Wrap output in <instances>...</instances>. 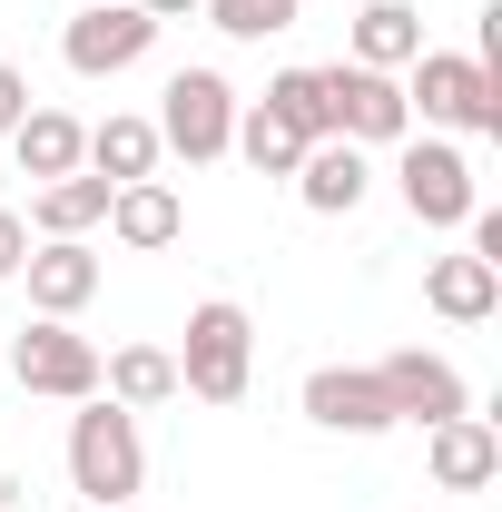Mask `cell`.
<instances>
[{"instance_id": "1", "label": "cell", "mask_w": 502, "mask_h": 512, "mask_svg": "<svg viewBox=\"0 0 502 512\" xmlns=\"http://www.w3.org/2000/svg\"><path fill=\"white\" fill-rule=\"evenodd\" d=\"M69 493H89V512L148 493V444H138V414H128V404L89 394V404L69 414Z\"/></svg>"}, {"instance_id": "2", "label": "cell", "mask_w": 502, "mask_h": 512, "mask_svg": "<svg viewBox=\"0 0 502 512\" xmlns=\"http://www.w3.org/2000/svg\"><path fill=\"white\" fill-rule=\"evenodd\" d=\"M404 109L434 128V138H493L502 128V79L473 50H424L404 79Z\"/></svg>"}, {"instance_id": "3", "label": "cell", "mask_w": 502, "mask_h": 512, "mask_svg": "<svg viewBox=\"0 0 502 512\" xmlns=\"http://www.w3.org/2000/svg\"><path fill=\"white\" fill-rule=\"evenodd\" d=\"M256 375V325L237 296H207V306H188V345H178V394H197V404H237Z\"/></svg>"}, {"instance_id": "4", "label": "cell", "mask_w": 502, "mask_h": 512, "mask_svg": "<svg viewBox=\"0 0 502 512\" xmlns=\"http://www.w3.org/2000/svg\"><path fill=\"white\" fill-rule=\"evenodd\" d=\"M315 89H325V128L335 138H355V148H404L414 138V109H404V79L394 69H315Z\"/></svg>"}, {"instance_id": "5", "label": "cell", "mask_w": 502, "mask_h": 512, "mask_svg": "<svg viewBox=\"0 0 502 512\" xmlns=\"http://www.w3.org/2000/svg\"><path fill=\"white\" fill-rule=\"evenodd\" d=\"M158 148H178L188 168H207V158H227V138H237V89L217 79V69H178L168 89H158Z\"/></svg>"}, {"instance_id": "6", "label": "cell", "mask_w": 502, "mask_h": 512, "mask_svg": "<svg viewBox=\"0 0 502 512\" xmlns=\"http://www.w3.org/2000/svg\"><path fill=\"white\" fill-rule=\"evenodd\" d=\"M158 50V20L138 10V0H89V10H69L60 30V60L79 69V79H119V69H138Z\"/></svg>"}, {"instance_id": "7", "label": "cell", "mask_w": 502, "mask_h": 512, "mask_svg": "<svg viewBox=\"0 0 502 512\" xmlns=\"http://www.w3.org/2000/svg\"><path fill=\"white\" fill-rule=\"evenodd\" d=\"M394 188L414 207V227H463L483 188H473V158L453 148V138H404V158H394Z\"/></svg>"}, {"instance_id": "8", "label": "cell", "mask_w": 502, "mask_h": 512, "mask_svg": "<svg viewBox=\"0 0 502 512\" xmlns=\"http://www.w3.org/2000/svg\"><path fill=\"white\" fill-rule=\"evenodd\" d=\"M10 375H20V394H50V404H89L99 394V345L79 335V325H20L10 335Z\"/></svg>"}, {"instance_id": "9", "label": "cell", "mask_w": 502, "mask_h": 512, "mask_svg": "<svg viewBox=\"0 0 502 512\" xmlns=\"http://www.w3.org/2000/svg\"><path fill=\"white\" fill-rule=\"evenodd\" d=\"M306 424L315 434H355V444L394 434V404H384L375 365H315L306 375Z\"/></svg>"}, {"instance_id": "10", "label": "cell", "mask_w": 502, "mask_h": 512, "mask_svg": "<svg viewBox=\"0 0 502 512\" xmlns=\"http://www.w3.org/2000/svg\"><path fill=\"white\" fill-rule=\"evenodd\" d=\"M375 384H384V404H394V424H443V414H473V384L453 375L443 355H424V345L384 355Z\"/></svg>"}, {"instance_id": "11", "label": "cell", "mask_w": 502, "mask_h": 512, "mask_svg": "<svg viewBox=\"0 0 502 512\" xmlns=\"http://www.w3.org/2000/svg\"><path fill=\"white\" fill-rule=\"evenodd\" d=\"M20 276H30V306L50 325H69L89 296H99V256H89V237H40V247L20 256Z\"/></svg>"}, {"instance_id": "12", "label": "cell", "mask_w": 502, "mask_h": 512, "mask_svg": "<svg viewBox=\"0 0 502 512\" xmlns=\"http://www.w3.org/2000/svg\"><path fill=\"white\" fill-rule=\"evenodd\" d=\"M424 473H434L443 493H483L502 473V434L483 414H443V424H424Z\"/></svg>"}, {"instance_id": "13", "label": "cell", "mask_w": 502, "mask_h": 512, "mask_svg": "<svg viewBox=\"0 0 502 512\" xmlns=\"http://www.w3.org/2000/svg\"><path fill=\"white\" fill-rule=\"evenodd\" d=\"M99 227H109L128 256H158V247L188 237V207H178L168 178H128V188H109V217H99Z\"/></svg>"}, {"instance_id": "14", "label": "cell", "mask_w": 502, "mask_h": 512, "mask_svg": "<svg viewBox=\"0 0 502 512\" xmlns=\"http://www.w3.org/2000/svg\"><path fill=\"white\" fill-rule=\"evenodd\" d=\"M375 188V168H365V148L355 138H315L306 158H296V197H306L315 217H355Z\"/></svg>"}, {"instance_id": "15", "label": "cell", "mask_w": 502, "mask_h": 512, "mask_svg": "<svg viewBox=\"0 0 502 512\" xmlns=\"http://www.w3.org/2000/svg\"><path fill=\"white\" fill-rule=\"evenodd\" d=\"M424 306H434L443 325H483V316H502V266L493 256H434L424 266Z\"/></svg>"}, {"instance_id": "16", "label": "cell", "mask_w": 502, "mask_h": 512, "mask_svg": "<svg viewBox=\"0 0 502 512\" xmlns=\"http://www.w3.org/2000/svg\"><path fill=\"white\" fill-rule=\"evenodd\" d=\"M345 60L355 69H404L424 60V20H414V0H365L355 10V30H345Z\"/></svg>"}, {"instance_id": "17", "label": "cell", "mask_w": 502, "mask_h": 512, "mask_svg": "<svg viewBox=\"0 0 502 512\" xmlns=\"http://www.w3.org/2000/svg\"><path fill=\"white\" fill-rule=\"evenodd\" d=\"M158 158H168V148H158V128L128 119V109H109V119L89 128V158H79V168H89V178H109V188H128V178H158Z\"/></svg>"}, {"instance_id": "18", "label": "cell", "mask_w": 502, "mask_h": 512, "mask_svg": "<svg viewBox=\"0 0 502 512\" xmlns=\"http://www.w3.org/2000/svg\"><path fill=\"white\" fill-rule=\"evenodd\" d=\"M99 394L128 404V414L178 404V355H168V345H119V355H99Z\"/></svg>"}, {"instance_id": "19", "label": "cell", "mask_w": 502, "mask_h": 512, "mask_svg": "<svg viewBox=\"0 0 502 512\" xmlns=\"http://www.w3.org/2000/svg\"><path fill=\"white\" fill-rule=\"evenodd\" d=\"M10 148H20V178H79L89 128L69 119V109H30V119L10 128Z\"/></svg>"}, {"instance_id": "20", "label": "cell", "mask_w": 502, "mask_h": 512, "mask_svg": "<svg viewBox=\"0 0 502 512\" xmlns=\"http://www.w3.org/2000/svg\"><path fill=\"white\" fill-rule=\"evenodd\" d=\"M99 217H109V178H89V168L30 188V237H89Z\"/></svg>"}, {"instance_id": "21", "label": "cell", "mask_w": 502, "mask_h": 512, "mask_svg": "<svg viewBox=\"0 0 502 512\" xmlns=\"http://www.w3.org/2000/svg\"><path fill=\"white\" fill-rule=\"evenodd\" d=\"M227 158H247L256 178H296V158H306V138L276 119V109H237V138H227Z\"/></svg>"}, {"instance_id": "22", "label": "cell", "mask_w": 502, "mask_h": 512, "mask_svg": "<svg viewBox=\"0 0 502 512\" xmlns=\"http://www.w3.org/2000/svg\"><path fill=\"white\" fill-rule=\"evenodd\" d=\"M256 109H276V119L296 128V138H335V128H325V89H315V69H276V79H266V99H256Z\"/></svg>"}, {"instance_id": "23", "label": "cell", "mask_w": 502, "mask_h": 512, "mask_svg": "<svg viewBox=\"0 0 502 512\" xmlns=\"http://www.w3.org/2000/svg\"><path fill=\"white\" fill-rule=\"evenodd\" d=\"M227 40H276V30H296V0H197Z\"/></svg>"}, {"instance_id": "24", "label": "cell", "mask_w": 502, "mask_h": 512, "mask_svg": "<svg viewBox=\"0 0 502 512\" xmlns=\"http://www.w3.org/2000/svg\"><path fill=\"white\" fill-rule=\"evenodd\" d=\"M20 256H30V217H20V207H0V286L20 276Z\"/></svg>"}, {"instance_id": "25", "label": "cell", "mask_w": 502, "mask_h": 512, "mask_svg": "<svg viewBox=\"0 0 502 512\" xmlns=\"http://www.w3.org/2000/svg\"><path fill=\"white\" fill-rule=\"evenodd\" d=\"M20 119H30V79H20V69L0 60V138H10Z\"/></svg>"}, {"instance_id": "26", "label": "cell", "mask_w": 502, "mask_h": 512, "mask_svg": "<svg viewBox=\"0 0 502 512\" xmlns=\"http://www.w3.org/2000/svg\"><path fill=\"white\" fill-rule=\"evenodd\" d=\"M138 10H148V20H158V30H168V20H188L197 0H138Z\"/></svg>"}, {"instance_id": "27", "label": "cell", "mask_w": 502, "mask_h": 512, "mask_svg": "<svg viewBox=\"0 0 502 512\" xmlns=\"http://www.w3.org/2000/svg\"><path fill=\"white\" fill-rule=\"evenodd\" d=\"M109 512H138V503H109Z\"/></svg>"}]
</instances>
